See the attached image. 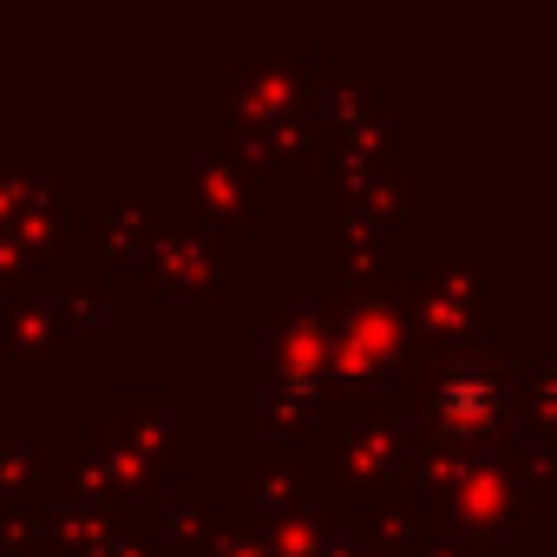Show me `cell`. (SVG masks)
I'll return each mask as SVG.
<instances>
[{
  "label": "cell",
  "mask_w": 557,
  "mask_h": 557,
  "mask_svg": "<svg viewBox=\"0 0 557 557\" xmlns=\"http://www.w3.org/2000/svg\"><path fill=\"white\" fill-rule=\"evenodd\" d=\"M479 400H485V387H479V381H466V387H459V394H446V407H459V413H466V420H472V413H479Z\"/></svg>",
  "instance_id": "obj_1"
}]
</instances>
